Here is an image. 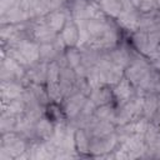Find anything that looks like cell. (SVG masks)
<instances>
[{
	"label": "cell",
	"mask_w": 160,
	"mask_h": 160,
	"mask_svg": "<svg viewBox=\"0 0 160 160\" xmlns=\"http://www.w3.org/2000/svg\"><path fill=\"white\" fill-rule=\"evenodd\" d=\"M25 151V144L14 135H6L2 138L1 158H20Z\"/></svg>",
	"instance_id": "obj_1"
},
{
	"label": "cell",
	"mask_w": 160,
	"mask_h": 160,
	"mask_svg": "<svg viewBox=\"0 0 160 160\" xmlns=\"http://www.w3.org/2000/svg\"><path fill=\"white\" fill-rule=\"evenodd\" d=\"M118 18H119V22L124 28L130 29V30H138L140 18L138 12L135 11V9L132 8L130 0H122V9Z\"/></svg>",
	"instance_id": "obj_2"
},
{
	"label": "cell",
	"mask_w": 160,
	"mask_h": 160,
	"mask_svg": "<svg viewBox=\"0 0 160 160\" xmlns=\"http://www.w3.org/2000/svg\"><path fill=\"white\" fill-rule=\"evenodd\" d=\"M116 140H118V135H115L114 132L105 135V136H101V138H94V140L90 142L89 151L92 154L108 152V151L114 149Z\"/></svg>",
	"instance_id": "obj_3"
},
{
	"label": "cell",
	"mask_w": 160,
	"mask_h": 160,
	"mask_svg": "<svg viewBox=\"0 0 160 160\" xmlns=\"http://www.w3.org/2000/svg\"><path fill=\"white\" fill-rule=\"evenodd\" d=\"M149 69H148V65L144 62V61H135L132 62L129 69L126 70V76L129 79V81H131L132 84L135 85H139L145 80V78L148 76L149 74Z\"/></svg>",
	"instance_id": "obj_4"
},
{
	"label": "cell",
	"mask_w": 160,
	"mask_h": 160,
	"mask_svg": "<svg viewBox=\"0 0 160 160\" xmlns=\"http://www.w3.org/2000/svg\"><path fill=\"white\" fill-rule=\"evenodd\" d=\"M85 101H86V100H85L82 92H81V94L79 92V94L72 95V96L69 99V101H68V104H66V108H65V111H66L68 116L74 118V116L79 115V112L81 111V109H82V106H84V104H85Z\"/></svg>",
	"instance_id": "obj_5"
},
{
	"label": "cell",
	"mask_w": 160,
	"mask_h": 160,
	"mask_svg": "<svg viewBox=\"0 0 160 160\" xmlns=\"http://www.w3.org/2000/svg\"><path fill=\"white\" fill-rule=\"evenodd\" d=\"M89 129H90V132H91V135L94 138H101V136L109 135L114 130V128L110 124V121L99 120V119L96 121H94L92 124H90L89 125Z\"/></svg>",
	"instance_id": "obj_6"
},
{
	"label": "cell",
	"mask_w": 160,
	"mask_h": 160,
	"mask_svg": "<svg viewBox=\"0 0 160 160\" xmlns=\"http://www.w3.org/2000/svg\"><path fill=\"white\" fill-rule=\"evenodd\" d=\"M114 95L116 96V99L119 100L120 104H124L130 99L131 88H130L129 79H122V80H120L118 82L116 88L114 89Z\"/></svg>",
	"instance_id": "obj_7"
},
{
	"label": "cell",
	"mask_w": 160,
	"mask_h": 160,
	"mask_svg": "<svg viewBox=\"0 0 160 160\" xmlns=\"http://www.w3.org/2000/svg\"><path fill=\"white\" fill-rule=\"evenodd\" d=\"M61 38L65 45H74L79 40V29L74 22H68L61 32Z\"/></svg>",
	"instance_id": "obj_8"
},
{
	"label": "cell",
	"mask_w": 160,
	"mask_h": 160,
	"mask_svg": "<svg viewBox=\"0 0 160 160\" xmlns=\"http://www.w3.org/2000/svg\"><path fill=\"white\" fill-rule=\"evenodd\" d=\"M34 35H35V38H36L38 40H40V41L50 42V41L55 38V31L51 30L48 24H41V25H39V26L35 28Z\"/></svg>",
	"instance_id": "obj_9"
},
{
	"label": "cell",
	"mask_w": 160,
	"mask_h": 160,
	"mask_svg": "<svg viewBox=\"0 0 160 160\" xmlns=\"http://www.w3.org/2000/svg\"><path fill=\"white\" fill-rule=\"evenodd\" d=\"M111 98V94H110V90L106 89V88H99V89H95L92 90L91 92V101L95 104V105H105L109 102Z\"/></svg>",
	"instance_id": "obj_10"
},
{
	"label": "cell",
	"mask_w": 160,
	"mask_h": 160,
	"mask_svg": "<svg viewBox=\"0 0 160 160\" xmlns=\"http://www.w3.org/2000/svg\"><path fill=\"white\" fill-rule=\"evenodd\" d=\"M100 5L104 11L112 16H119L122 9V0H101Z\"/></svg>",
	"instance_id": "obj_11"
},
{
	"label": "cell",
	"mask_w": 160,
	"mask_h": 160,
	"mask_svg": "<svg viewBox=\"0 0 160 160\" xmlns=\"http://www.w3.org/2000/svg\"><path fill=\"white\" fill-rule=\"evenodd\" d=\"M158 109V98L154 96L152 94H149L145 99H144V104H142V112L145 115L146 119L151 118L154 115V112Z\"/></svg>",
	"instance_id": "obj_12"
},
{
	"label": "cell",
	"mask_w": 160,
	"mask_h": 160,
	"mask_svg": "<svg viewBox=\"0 0 160 160\" xmlns=\"http://www.w3.org/2000/svg\"><path fill=\"white\" fill-rule=\"evenodd\" d=\"M64 22H65V15H64V12H52L46 19V24L55 32L62 28Z\"/></svg>",
	"instance_id": "obj_13"
},
{
	"label": "cell",
	"mask_w": 160,
	"mask_h": 160,
	"mask_svg": "<svg viewBox=\"0 0 160 160\" xmlns=\"http://www.w3.org/2000/svg\"><path fill=\"white\" fill-rule=\"evenodd\" d=\"M36 132H38L39 136H41L42 139H48V140H49V139L54 135V129H52L51 124H50L48 120L42 119V120H40V121L38 122V125H36Z\"/></svg>",
	"instance_id": "obj_14"
},
{
	"label": "cell",
	"mask_w": 160,
	"mask_h": 160,
	"mask_svg": "<svg viewBox=\"0 0 160 160\" xmlns=\"http://www.w3.org/2000/svg\"><path fill=\"white\" fill-rule=\"evenodd\" d=\"M75 144H76L79 151H81V152H88L89 151L90 141H89V138L85 134V131H82V130L79 129L75 132Z\"/></svg>",
	"instance_id": "obj_15"
},
{
	"label": "cell",
	"mask_w": 160,
	"mask_h": 160,
	"mask_svg": "<svg viewBox=\"0 0 160 160\" xmlns=\"http://www.w3.org/2000/svg\"><path fill=\"white\" fill-rule=\"evenodd\" d=\"M21 94V88L14 82H8L2 84V96L4 99H15Z\"/></svg>",
	"instance_id": "obj_16"
},
{
	"label": "cell",
	"mask_w": 160,
	"mask_h": 160,
	"mask_svg": "<svg viewBox=\"0 0 160 160\" xmlns=\"http://www.w3.org/2000/svg\"><path fill=\"white\" fill-rule=\"evenodd\" d=\"M109 56V59L114 62V64H116V65H119V66H121V68H124L126 64H128V61H129V55H128V52L125 51V50H115V51H112L110 55H108Z\"/></svg>",
	"instance_id": "obj_17"
},
{
	"label": "cell",
	"mask_w": 160,
	"mask_h": 160,
	"mask_svg": "<svg viewBox=\"0 0 160 160\" xmlns=\"http://www.w3.org/2000/svg\"><path fill=\"white\" fill-rule=\"evenodd\" d=\"M95 116H96V119L105 120V121H114L115 120V112H114V110L110 106H108L106 104L105 105H101L96 110Z\"/></svg>",
	"instance_id": "obj_18"
},
{
	"label": "cell",
	"mask_w": 160,
	"mask_h": 160,
	"mask_svg": "<svg viewBox=\"0 0 160 160\" xmlns=\"http://www.w3.org/2000/svg\"><path fill=\"white\" fill-rule=\"evenodd\" d=\"M30 76H31V79H32L35 82H38V84L41 82V81H44V80L48 78V69H46L45 64H41V65L36 66L34 70H31Z\"/></svg>",
	"instance_id": "obj_19"
},
{
	"label": "cell",
	"mask_w": 160,
	"mask_h": 160,
	"mask_svg": "<svg viewBox=\"0 0 160 160\" xmlns=\"http://www.w3.org/2000/svg\"><path fill=\"white\" fill-rule=\"evenodd\" d=\"M39 50H40V56H41L42 59H51V58H54V55L56 54L58 48H56L55 45L50 44V42H45V44H42V45L39 48Z\"/></svg>",
	"instance_id": "obj_20"
},
{
	"label": "cell",
	"mask_w": 160,
	"mask_h": 160,
	"mask_svg": "<svg viewBox=\"0 0 160 160\" xmlns=\"http://www.w3.org/2000/svg\"><path fill=\"white\" fill-rule=\"evenodd\" d=\"M66 59L72 68H76L79 64H81V54L78 50H70L66 55Z\"/></svg>",
	"instance_id": "obj_21"
},
{
	"label": "cell",
	"mask_w": 160,
	"mask_h": 160,
	"mask_svg": "<svg viewBox=\"0 0 160 160\" xmlns=\"http://www.w3.org/2000/svg\"><path fill=\"white\" fill-rule=\"evenodd\" d=\"M158 6L156 0H141V2L139 4V8L141 9V11H151Z\"/></svg>",
	"instance_id": "obj_22"
},
{
	"label": "cell",
	"mask_w": 160,
	"mask_h": 160,
	"mask_svg": "<svg viewBox=\"0 0 160 160\" xmlns=\"http://www.w3.org/2000/svg\"><path fill=\"white\" fill-rule=\"evenodd\" d=\"M158 110H159V114H160V96L158 98Z\"/></svg>",
	"instance_id": "obj_23"
},
{
	"label": "cell",
	"mask_w": 160,
	"mask_h": 160,
	"mask_svg": "<svg viewBox=\"0 0 160 160\" xmlns=\"http://www.w3.org/2000/svg\"><path fill=\"white\" fill-rule=\"evenodd\" d=\"M62 1H64V0H62Z\"/></svg>",
	"instance_id": "obj_24"
},
{
	"label": "cell",
	"mask_w": 160,
	"mask_h": 160,
	"mask_svg": "<svg viewBox=\"0 0 160 160\" xmlns=\"http://www.w3.org/2000/svg\"><path fill=\"white\" fill-rule=\"evenodd\" d=\"M100 1H101V0H100Z\"/></svg>",
	"instance_id": "obj_25"
}]
</instances>
